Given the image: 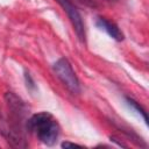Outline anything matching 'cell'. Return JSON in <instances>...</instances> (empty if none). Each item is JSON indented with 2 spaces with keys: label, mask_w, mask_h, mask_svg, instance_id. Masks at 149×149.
Masks as SVG:
<instances>
[{
  "label": "cell",
  "mask_w": 149,
  "mask_h": 149,
  "mask_svg": "<svg viewBox=\"0 0 149 149\" xmlns=\"http://www.w3.org/2000/svg\"><path fill=\"white\" fill-rule=\"evenodd\" d=\"M26 126L29 132L35 133L37 139L47 146H52L58 139L59 126L52 115L47 112L34 114L27 120Z\"/></svg>",
  "instance_id": "cell-1"
},
{
  "label": "cell",
  "mask_w": 149,
  "mask_h": 149,
  "mask_svg": "<svg viewBox=\"0 0 149 149\" xmlns=\"http://www.w3.org/2000/svg\"><path fill=\"white\" fill-rule=\"evenodd\" d=\"M54 71L58 79L63 83V85L72 93V94H78L80 93V83L70 64V62L62 57L59 58L55 64H54Z\"/></svg>",
  "instance_id": "cell-2"
},
{
  "label": "cell",
  "mask_w": 149,
  "mask_h": 149,
  "mask_svg": "<svg viewBox=\"0 0 149 149\" xmlns=\"http://www.w3.org/2000/svg\"><path fill=\"white\" fill-rule=\"evenodd\" d=\"M58 2L61 3V6L66 12V14H68V16L72 23L73 30L76 31L78 38L81 42H85V27H84L83 19H81L79 12L77 10V8L69 0H58Z\"/></svg>",
  "instance_id": "cell-3"
},
{
  "label": "cell",
  "mask_w": 149,
  "mask_h": 149,
  "mask_svg": "<svg viewBox=\"0 0 149 149\" xmlns=\"http://www.w3.org/2000/svg\"><path fill=\"white\" fill-rule=\"evenodd\" d=\"M97 24H98V27L104 29L114 40H116V41H122L123 40V34L121 33V30L113 22H109V21H107L106 19H102V17H99L98 21H97Z\"/></svg>",
  "instance_id": "cell-4"
},
{
  "label": "cell",
  "mask_w": 149,
  "mask_h": 149,
  "mask_svg": "<svg viewBox=\"0 0 149 149\" xmlns=\"http://www.w3.org/2000/svg\"><path fill=\"white\" fill-rule=\"evenodd\" d=\"M127 101H128V105H129L132 108H134V109H135V111L143 118V120H144L146 122H148V121H147V120H148V119H147V114H146L144 109H143V108H142L135 100H133V99H130V98H127Z\"/></svg>",
  "instance_id": "cell-5"
},
{
  "label": "cell",
  "mask_w": 149,
  "mask_h": 149,
  "mask_svg": "<svg viewBox=\"0 0 149 149\" xmlns=\"http://www.w3.org/2000/svg\"><path fill=\"white\" fill-rule=\"evenodd\" d=\"M62 147L63 148H69V147H81L80 144H77V143H71V142H63L62 143Z\"/></svg>",
  "instance_id": "cell-6"
}]
</instances>
